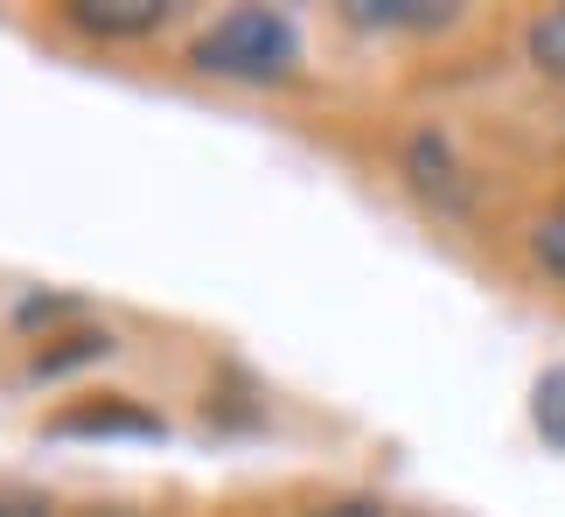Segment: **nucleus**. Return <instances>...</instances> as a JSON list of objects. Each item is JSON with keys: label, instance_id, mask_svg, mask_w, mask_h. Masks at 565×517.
Returning a JSON list of instances; mask_svg holds the SVG:
<instances>
[{"label": "nucleus", "instance_id": "nucleus-5", "mask_svg": "<svg viewBox=\"0 0 565 517\" xmlns=\"http://www.w3.org/2000/svg\"><path fill=\"white\" fill-rule=\"evenodd\" d=\"M356 21V29H405V35H433V29H447L454 21V8H433V0H350L342 8Z\"/></svg>", "mask_w": 565, "mask_h": 517}, {"label": "nucleus", "instance_id": "nucleus-8", "mask_svg": "<svg viewBox=\"0 0 565 517\" xmlns=\"http://www.w3.org/2000/svg\"><path fill=\"white\" fill-rule=\"evenodd\" d=\"M531 420H537V434H545L558 455H565V363H552V371L537 378V392H531Z\"/></svg>", "mask_w": 565, "mask_h": 517}, {"label": "nucleus", "instance_id": "nucleus-4", "mask_svg": "<svg viewBox=\"0 0 565 517\" xmlns=\"http://www.w3.org/2000/svg\"><path fill=\"white\" fill-rule=\"evenodd\" d=\"M50 434H140V441H161L168 426H161V413H147V405H134V399H98V405L56 413Z\"/></svg>", "mask_w": 565, "mask_h": 517}, {"label": "nucleus", "instance_id": "nucleus-9", "mask_svg": "<svg viewBox=\"0 0 565 517\" xmlns=\"http://www.w3.org/2000/svg\"><path fill=\"white\" fill-rule=\"evenodd\" d=\"M531 266L565 287V210H552V218H537V231H531Z\"/></svg>", "mask_w": 565, "mask_h": 517}, {"label": "nucleus", "instance_id": "nucleus-10", "mask_svg": "<svg viewBox=\"0 0 565 517\" xmlns=\"http://www.w3.org/2000/svg\"><path fill=\"white\" fill-rule=\"evenodd\" d=\"M0 517H56L50 497H29V489H0Z\"/></svg>", "mask_w": 565, "mask_h": 517}, {"label": "nucleus", "instance_id": "nucleus-1", "mask_svg": "<svg viewBox=\"0 0 565 517\" xmlns=\"http://www.w3.org/2000/svg\"><path fill=\"white\" fill-rule=\"evenodd\" d=\"M189 71L216 84H287L300 77V29L279 8H231L189 42Z\"/></svg>", "mask_w": 565, "mask_h": 517}, {"label": "nucleus", "instance_id": "nucleus-6", "mask_svg": "<svg viewBox=\"0 0 565 517\" xmlns=\"http://www.w3.org/2000/svg\"><path fill=\"white\" fill-rule=\"evenodd\" d=\"M524 56H531V71H537V77L565 84V8L531 14V29H524Z\"/></svg>", "mask_w": 565, "mask_h": 517}, {"label": "nucleus", "instance_id": "nucleus-2", "mask_svg": "<svg viewBox=\"0 0 565 517\" xmlns=\"http://www.w3.org/2000/svg\"><path fill=\"white\" fill-rule=\"evenodd\" d=\"M405 176H412V189L433 203V210H461L475 203V182H468V168L454 161V147H447V134H433V126H419V134L405 140Z\"/></svg>", "mask_w": 565, "mask_h": 517}, {"label": "nucleus", "instance_id": "nucleus-11", "mask_svg": "<svg viewBox=\"0 0 565 517\" xmlns=\"http://www.w3.org/2000/svg\"><path fill=\"white\" fill-rule=\"evenodd\" d=\"M315 517H384V504H371V497H342V504L315 510Z\"/></svg>", "mask_w": 565, "mask_h": 517}, {"label": "nucleus", "instance_id": "nucleus-12", "mask_svg": "<svg viewBox=\"0 0 565 517\" xmlns=\"http://www.w3.org/2000/svg\"><path fill=\"white\" fill-rule=\"evenodd\" d=\"M84 517H134V510H84Z\"/></svg>", "mask_w": 565, "mask_h": 517}, {"label": "nucleus", "instance_id": "nucleus-3", "mask_svg": "<svg viewBox=\"0 0 565 517\" xmlns=\"http://www.w3.org/2000/svg\"><path fill=\"white\" fill-rule=\"evenodd\" d=\"M168 0H63V21L98 42H140V35H161L168 29Z\"/></svg>", "mask_w": 565, "mask_h": 517}, {"label": "nucleus", "instance_id": "nucleus-7", "mask_svg": "<svg viewBox=\"0 0 565 517\" xmlns=\"http://www.w3.org/2000/svg\"><path fill=\"white\" fill-rule=\"evenodd\" d=\"M98 357H113V336H105V329H77V336H63V350H35L29 378H63V371L98 363Z\"/></svg>", "mask_w": 565, "mask_h": 517}]
</instances>
